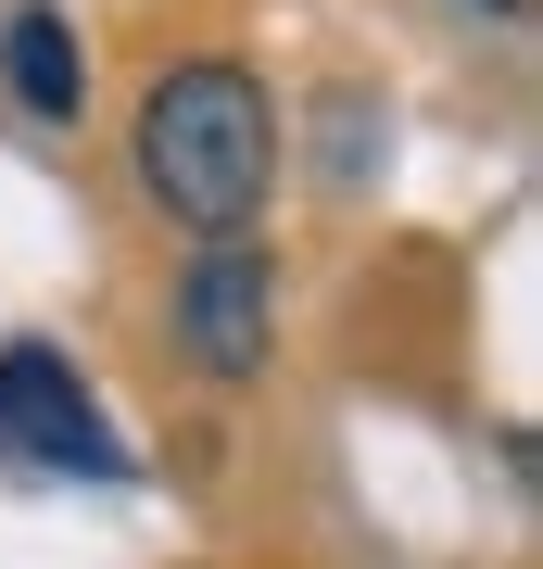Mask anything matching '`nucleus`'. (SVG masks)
Instances as JSON below:
<instances>
[{
	"mask_svg": "<svg viewBox=\"0 0 543 569\" xmlns=\"http://www.w3.org/2000/svg\"><path fill=\"white\" fill-rule=\"evenodd\" d=\"M0 456L51 468V481H127V468H140L63 342H0Z\"/></svg>",
	"mask_w": 543,
	"mask_h": 569,
	"instance_id": "f03ea898",
	"label": "nucleus"
},
{
	"mask_svg": "<svg viewBox=\"0 0 543 569\" xmlns=\"http://www.w3.org/2000/svg\"><path fill=\"white\" fill-rule=\"evenodd\" d=\"M127 152H140L152 216H178L190 241H253V216L279 203V102L228 51L164 63L140 127H127Z\"/></svg>",
	"mask_w": 543,
	"mask_h": 569,
	"instance_id": "f257e3e1",
	"label": "nucleus"
},
{
	"mask_svg": "<svg viewBox=\"0 0 543 569\" xmlns=\"http://www.w3.org/2000/svg\"><path fill=\"white\" fill-rule=\"evenodd\" d=\"M0 77H13V102L39 127H77L89 114V51H77V26H63L51 0H26V13L0 26Z\"/></svg>",
	"mask_w": 543,
	"mask_h": 569,
	"instance_id": "20e7f679",
	"label": "nucleus"
},
{
	"mask_svg": "<svg viewBox=\"0 0 543 569\" xmlns=\"http://www.w3.org/2000/svg\"><path fill=\"white\" fill-rule=\"evenodd\" d=\"M178 355L202 367V380L253 392L265 355H279V253H253V241H202V253L178 266Z\"/></svg>",
	"mask_w": 543,
	"mask_h": 569,
	"instance_id": "7ed1b4c3",
	"label": "nucleus"
},
{
	"mask_svg": "<svg viewBox=\"0 0 543 569\" xmlns=\"http://www.w3.org/2000/svg\"><path fill=\"white\" fill-rule=\"evenodd\" d=\"M481 13H519V0H481Z\"/></svg>",
	"mask_w": 543,
	"mask_h": 569,
	"instance_id": "39448f33",
	"label": "nucleus"
}]
</instances>
